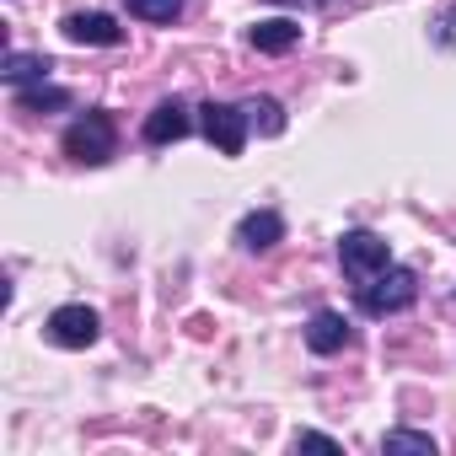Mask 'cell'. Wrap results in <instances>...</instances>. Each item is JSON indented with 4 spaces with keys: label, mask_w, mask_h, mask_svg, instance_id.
<instances>
[{
    "label": "cell",
    "mask_w": 456,
    "mask_h": 456,
    "mask_svg": "<svg viewBox=\"0 0 456 456\" xmlns=\"http://www.w3.org/2000/svg\"><path fill=\"white\" fill-rule=\"evenodd\" d=\"M413 296H419V280H413V269H397V264H387L381 274L360 280V312H365V317L408 312V306H413Z\"/></svg>",
    "instance_id": "6da1fadb"
},
{
    "label": "cell",
    "mask_w": 456,
    "mask_h": 456,
    "mask_svg": "<svg viewBox=\"0 0 456 456\" xmlns=\"http://www.w3.org/2000/svg\"><path fill=\"white\" fill-rule=\"evenodd\" d=\"M65 156L81 161V167H102V161H113V156H118V129H113V118H108V113H86V118H76V124L65 129Z\"/></svg>",
    "instance_id": "7a4b0ae2"
},
{
    "label": "cell",
    "mask_w": 456,
    "mask_h": 456,
    "mask_svg": "<svg viewBox=\"0 0 456 456\" xmlns=\"http://www.w3.org/2000/svg\"><path fill=\"white\" fill-rule=\"evenodd\" d=\"M199 129L220 156H242L248 151V113L232 102H204L199 108Z\"/></svg>",
    "instance_id": "3957f363"
},
{
    "label": "cell",
    "mask_w": 456,
    "mask_h": 456,
    "mask_svg": "<svg viewBox=\"0 0 456 456\" xmlns=\"http://www.w3.org/2000/svg\"><path fill=\"white\" fill-rule=\"evenodd\" d=\"M338 264H344L349 280H370V274H381L392 264V248L376 232H344L338 237Z\"/></svg>",
    "instance_id": "277c9868"
},
{
    "label": "cell",
    "mask_w": 456,
    "mask_h": 456,
    "mask_svg": "<svg viewBox=\"0 0 456 456\" xmlns=\"http://www.w3.org/2000/svg\"><path fill=\"white\" fill-rule=\"evenodd\" d=\"M97 333H102V322H97L92 306H60L49 317V338L60 349H86V344H97Z\"/></svg>",
    "instance_id": "5b68a950"
},
{
    "label": "cell",
    "mask_w": 456,
    "mask_h": 456,
    "mask_svg": "<svg viewBox=\"0 0 456 456\" xmlns=\"http://www.w3.org/2000/svg\"><path fill=\"white\" fill-rule=\"evenodd\" d=\"M60 28H65L70 44H97V49H118V44H124V28H118L108 12H70Z\"/></svg>",
    "instance_id": "8992f818"
},
{
    "label": "cell",
    "mask_w": 456,
    "mask_h": 456,
    "mask_svg": "<svg viewBox=\"0 0 456 456\" xmlns=\"http://www.w3.org/2000/svg\"><path fill=\"white\" fill-rule=\"evenodd\" d=\"M237 242H242L248 253H269V248H280V242H285V220H280V209H253V215H242Z\"/></svg>",
    "instance_id": "52a82bcc"
},
{
    "label": "cell",
    "mask_w": 456,
    "mask_h": 456,
    "mask_svg": "<svg viewBox=\"0 0 456 456\" xmlns=\"http://www.w3.org/2000/svg\"><path fill=\"white\" fill-rule=\"evenodd\" d=\"M349 317L344 312H317L312 322H306V349L312 354H338V349H349Z\"/></svg>",
    "instance_id": "ba28073f"
},
{
    "label": "cell",
    "mask_w": 456,
    "mask_h": 456,
    "mask_svg": "<svg viewBox=\"0 0 456 456\" xmlns=\"http://www.w3.org/2000/svg\"><path fill=\"white\" fill-rule=\"evenodd\" d=\"M248 44H253L258 54H290V49L301 44V22H290V17H269V22L248 28Z\"/></svg>",
    "instance_id": "9c48e42d"
},
{
    "label": "cell",
    "mask_w": 456,
    "mask_h": 456,
    "mask_svg": "<svg viewBox=\"0 0 456 456\" xmlns=\"http://www.w3.org/2000/svg\"><path fill=\"white\" fill-rule=\"evenodd\" d=\"M188 129H193V118H188L183 102H161V108L145 118V140H151V145H177Z\"/></svg>",
    "instance_id": "30bf717a"
},
{
    "label": "cell",
    "mask_w": 456,
    "mask_h": 456,
    "mask_svg": "<svg viewBox=\"0 0 456 456\" xmlns=\"http://www.w3.org/2000/svg\"><path fill=\"white\" fill-rule=\"evenodd\" d=\"M54 65H49V54H22V49H12L6 60H0V76H6L12 86H22V81H44Z\"/></svg>",
    "instance_id": "8fae6325"
},
{
    "label": "cell",
    "mask_w": 456,
    "mask_h": 456,
    "mask_svg": "<svg viewBox=\"0 0 456 456\" xmlns=\"http://www.w3.org/2000/svg\"><path fill=\"white\" fill-rule=\"evenodd\" d=\"M60 108H70V92L65 86H22L17 92V113H60Z\"/></svg>",
    "instance_id": "7c38bea8"
},
{
    "label": "cell",
    "mask_w": 456,
    "mask_h": 456,
    "mask_svg": "<svg viewBox=\"0 0 456 456\" xmlns=\"http://www.w3.org/2000/svg\"><path fill=\"white\" fill-rule=\"evenodd\" d=\"M242 113H248V129H258V134H285V108L274 102V97H248L242 102Z\"/></svg>",
    "instance_id": "4fadbf2b"
},
{
    "label": "cell",
    "mask_w": 456,
    "mask_h": 456,
    "mask_svg": "<svg viewBox=\"0 0 456 456\" xmlns=\"http://www.w3.org/2000/svg\"><path fill=\"white\" fill-rule=\"evenodd\" d=\"M381 451H387V456H435V440L419 435V429H387Z\"/></svg>",
    "instance_id": "5bb4252c"
},
{
    "label": "cell",
    "mask_w": 456,
    "mask_h": 456,
    "mask_svg": "<svg viewBox=\"0 0 456 456\" xmlns=\"http://www.w3.org/2000/svg\"><path fill=\"white\" fill-rule=\"evenodd\" d=\"M129 6V17H140V22H172L177 12H183V0H124Z\"/></svg>",
    "instance_id": "9a60e30c"
},
{
    "label": "cell",
    "mask_w": 456,
    "mask_h": 456,
    "mask_svg": "<svg viewBox=\"0 0 456 456\" xmlns=\"http://www.w3.org/2000/svg\"><path fill=\"white\" fill-rule=\"evenodd\" d=\"M296 445H312V451H338V440H328V435H296Z\"/></svg>",
    "instance_id": "2e32d148"
},
{
    "label": "cell",
    "mask_w": 456,
    "mask_h": 456,
    "mask_svg": "<svg viewBox=\"0 0 456 456\" xmlns=\"http://www.w3.org/2000/svg\"><path fill=\"white\" fill-rule=\"evenodd\" d=\"M440 44H456V12H445V22H440Z\"/></svg>",
    "instance_id": "e0dca14e"
},
{
    "label": "cell",
    "mask_w": 456,
    "mask_h": 456,
    "mask_svg": "<svg viewBox=\"0 0 456 456\" xmlns=\"http://www.w3.org/2000/svg\"><path fill=\"white\" fill-rule=\"evenodd\" d=\"M280 6H301V0H280Z\"/></svg>",
    "instance_id": "ac0fdd59"
}]
</instances>
